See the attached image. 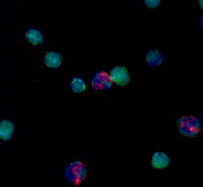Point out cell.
Segmentation results:
<instances>
[{
	"mask_svg": "<svg viewBox=\"0 0 203 187\" xmlns=\"http://www.w3.org/2000/svg\"><path fill=\"white\" fill-rule=\"evenodd\" d=\"M86 167L82 162L77 161L70 163L65 168L64 173L65 178L75 184H79L86 175Z\"/></svg>",
	"mask_w": 203,
	"mask_h": 187,
	"instance_id": "obj_1",
	"label": "cell"
},
{
	"mask_svg": "<svg viewBox=\"0 0 203 187\" xmlns=\"http://www.w3.org/2000/svg\"><path fill=\"white\" fill-rule=\"evenodd\" d=\"M110 75L113 81L121 85L126 84L129 79L128 72L125 68L123 66L114 67Z\"/></svg>",
	"mask_w": 203,
	"mask_h": 187,
	"instance_id": "obj_2",
	"label": "cell"
},
{
	"mask_svg": "<svg viewBox=\"0 0 203 187\" xmlns=\"http://www.w3.org/2000/svg\"><path fill=\"white\" fill-rule=\"evenodd\" d=\"M112 82L110 75L105 72H100L94 76L92 84L96 88L105 89L110 87Z\"/></svg>",
	"mask_w": 203,
	"mask_h": 187,
	"instance_id": "obj_3",
	"label": "cell"
},
{
	"mask_svg": "<svg viewBox=\"0 0 203 187\" xmlns=\"http://www.w3.org/2000/svg\"><path fill=\"white\" fill-rule=\"evenodd\" d=\"M14 129L12 123L8 120H3L0 122V138L4 141L10 140L12 135Z\"/></svg>",
	"mask_w": 203,
	"mask_h": 187,
	"instance_id": "obj_4",
	"label": "cell"
},
{
	"mask_svg": "<svg viewBox=\"0 0 203 187\" xmlns=\"http://www.w3.org/2000/svg\"><path fill=\"white\" fill-rule=\"evenodd\" d=\"M62 56L61 54L53 52H47L45 58L44 63L48 67L58 68L61 62Z\"/></svg>",
	"mask_w": 203,
	"mask_h": 187,
	"instance_id": "obj_5",
	"label": "cell"
},
{
	"mask_svg": "<svg viewBox=\"0 0 203 187\" xmlns=\"http://www.w3.org/2000/svg\"><path fill=\"white\" fill-rule=\"evenodd\" d=\"M26 35L28 40L34 45L43 42V36L38 30L30 28L27 31Z\"/></svg>",
	"mask_w": 203,
	"mask_h": 187,
	"instance_id": "obj_6",
	"label": "cell"
},
{
	"mask_svg": "<svg viewBox=\"0 0 203 187\" xmlns=\"http://www.w3.org/2000/svg\"><path fill=\"white\" fill-rule=\"evenodd\" d=\"M146 62L151 66H157L160 65L162 62L161 55L157 50L150 51L146 56Z\"/></svg>",
	"mask_w": 203,
	"mask_h": 187,
	"instance_id": "obj_7",
	"label": "cell"
},
{
	"mask_svg": "<svg viewBox=\"0 0 203 187\" xmlns=\"http://www.w3.org/2000/svg\"><path fill=\"white\" fill-rule=\"evenodd\" d=\"M72 85L74 90L79 92L83 89L84 84L81 80L79 79L75 78L73 81Z\"/></svg>",
	"mask_w": 203,
	"mask_h": 187,
	"instance_id": "obj_8",
	"label": "cell"
},
{
	"mask_svg": "<svg viewBox=\"0 0 203 187\" xmlns=\"http://www.w3.org/2000/svg\"><path fill=\"white\" fill-rule=\"evenodd\" d=\"M144 1L148 8H155L160 3L159 0H145Z\"/></svg>",
	"mask_w": 203,
	"mask_h": 187,
	"instance_id": "obj_9",
	"label": "cell"
}]
</instances>
